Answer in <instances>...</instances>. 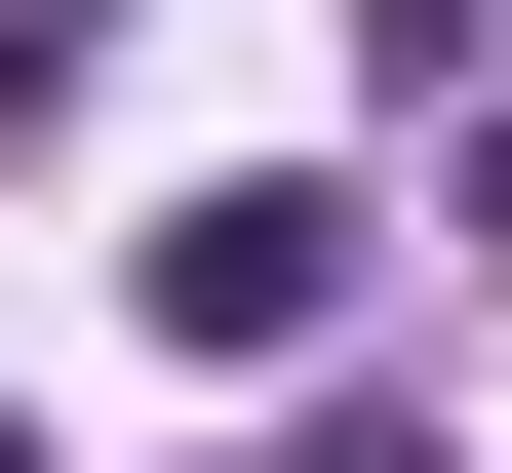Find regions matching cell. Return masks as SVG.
Wrapping results in <instances>:
<instances>
[{
  "instance_id": "6da1fadb",
  "label": "cell",
  "mask_w": 512,
  "mask_h": 473,
  "mask_svg": "<svg viewBox=\"0 0 512 473\" xmlns=\"http://www.w3.org/2000/svg\"><path fill=\"white\" fill-rule=\"evenodd\" d=\"M158 355H197V395H316V355H355V198H316V158L158 198Z\"/></svg>"
},
{
  "instance_id": "7a4b0ae2",
  "label": "cell",
  "mask_w": 512,
  "mask_h": 473,
  "mask_svg": "<svg viewBox=\"0 0 512 473\" xmlns=\"http://www.w3.org/2000/svg\"><path fill=\"white\" fill-rule=\"evenodd\" d=\"M473 237H512V119H473Z\"/></svg>"
},
{
  "instance_id": "3957f363",
  "label": "cell",
  "mask_w": 512,
  "mask_h": 473,
  "mask_svg": "<svg viewBox=\"0 0 512 473\" xmlns=\"http://www.w3.org/2000/svg\"><path fill=\"white\" fill-rule=\"evenodd\" d=\"M0 473H40V434H0Z\"/></svg>"
}]
</instances>
